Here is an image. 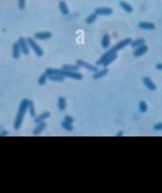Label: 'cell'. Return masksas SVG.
<instances>
[{"instance_id": "13", "label": "cell", "mask_w": 162, "mask_h": 193, "mask_svg": "<svg viewBox=\"0 0 162 193\" xmlns=\"http://www.w3.org/2000/svg\"><path fill=\"white\" fill-rule=\"evenodd\" d=\"M59 8L61 12L64 15H68V14H69V9H68L66 3H65L64 0H61V1L59 2Z\"/></svg>"}, {"instance_id": "27", "label": "cell", "mask_w": 162, "mask_h": 193, "mask_svg": "<svg viewBox=\"0 0 162 193\" xmlns=\"http://www.w3.org/2000/svg\"><path fill=\"white\" fill-rule=\"evenodd\" d=\"M139 109L141 111V112H145L148 109V106H147V104L145 103L144 101H141L139 103Z\"/></svg>"}, {"instance_id": "16", "label": "cell", "mask_w": 162, "mask_h": 193, "mask_svg": "<svg viewBox=\"0 0 162 193\" xmlns=\"http://www.w3.org/2000/svg\"><path fill=\"white\" fill-rule=\"evenodd\" d=\"M49 116H50V113H49V112H43V113H42L41 115H39L38 117H37L35 118L34 122L36 123V124H39V123H41V122H43L45 120L49 118Z\"/></svg>"}, {"instance_id": "5", "label": "cell", "mask_w": 162, "mask_h": 193, "mask_svg": "<svg viewBox=\"0 0 162 193\" xmlns=\"http://www.w3.org/2000/svg\"><path fill=\"white\" fill-rule=\"evenodd\" d=\"M17 42L19 44L20 49H21V52L24 55H28L30 54V48H29L28 42L27 40L22 37H20L17 40Z\"/></svg>"}, {"instance_id": "30", "label": "cell", "mask_w": 162, "mask_h": 193, "mask_svg": "<svg viewBox=\"0 0 162 193\" xmlns=\"http://www.w3.org/2000/svg\"><path fill=\"white\" fill-rule=\"evenodd\" d=\"M154 130H157V131H161L162 130V123H158L157 125H154Z\"/></svg>"}, {"instance_id": "4", "label": "cell", "mask_w": 162, "mask_h": 193, "mask_svg": "<svg viewBox=\"0 0 162 193\" xmlns=\"http://www.w3.org/2000/svg\"><path fill=\"white\" fill-rule=\"evenodd\" d=\"M27 40V42H28V45L30 48L33 50V52L36 54L38 57H42L43 56V50L38 46V44L37 42H35V40L32 38H28L26 39Z\"/></svg>"}, {"instance_id": "33", "label": "cell", "mask_w": 162, "mask_h": 193, "mask_svg": "<svg viewBox=\"0 0 162 193\" xmlns=\"http://www.w3.org/2000/svg\"><path fill=\"white\" fill-rule=\"evenodd\" d=\"M6 135H7V132H3V133H2V134H0V136H6Z\"/></svg>"}, {"instance_id": "17", "label": "cell", "mask_w": 162, "mask_h": 193, "mask_svg": "<svg viewBox=\"0 0 162 193\" xmlns=\"http://www.w3.org/2000/svg\"><path fill=\"white\" fill-rule=\"evenodd\" d=\"M119 5H120V7L123 9L125 12L128 13V14L132 13L133 11H134L132 6H130L129 3H127L124 2V1H120V2H119Z\"/></svg>"}, {"instance_id": "8", "label": "cell", "mask_w": 162, "mask_h": 193, "mask_svg": "<svg viewBox=\"0 0 162 193\" xmlns=\"http://www.w3.org/2000/svg\"><path fill=\"white\" fill-rule=\"evenodd\" d=\"M52 36V33L49 31L45 32H37L34 34V39L37 40H47L49 39Z\"/></svg>"}, {"instance_id": "24", "label": "cell", "mask_w": 162, "mask_h": 193, "mask_svg": "<svg viewBox=\"0 0 162 193\" xmlns=\"http://www.w3.org/2000/svg\"><path fill=\"white\" fill-rule=\"evenodd\" d=\"M97 16L98 15L96 13L91 14L86 18V23H87V24H91V23H93L94 22H96V20L97 19Z\"/></svg>"}, {"instance_id": "15", "label": "cell", "mask_w": 162, "mask_h": 193, "mask_svg": "<svg viewBox=\"0 0 162 193\" xmlns=\"http://www.w3.org/2000/svg\"><path fill=\"white\" fill-rule=\"evenodd\" d=\"M110 36H109L108 34H105L103 35V37L101 41L102 47H103V49H107V48L109 47V46H110Z\"/></svg>"}, {"instance_id": "21", "label": "cell", "mask_w": 162, "mask_h": 193, "mask_svg": "<svg viewBox=\"0 0 162 193\" xmlns=\"http://www.w3.org/2000/svg\"><path fill=\"white\" fill-rule=\"evenodd\" d=\"M107 73H108L107 69H103V70H100V71L98 70L97 72H96V74L93 76V78L100 79V78H101V77H103L104 76H106V74H107Z\"/></svg>"}, {"instance_id": "20", "label": "cell", "mask_w": 162, "mask_h": 193, "mask_svg": "<svg viewBox=\"0 0 162 193\" xmlns=\"http://www.w3.org/2000/svg\"><path fill=\"white\" fill-rule=\"evenodd\" d=\"M48 78H49L50 81H56V82H61V81H63L65 80V77H64V76L57 75V74H56V75L48 76Z\"/></svg>"}, {"instance_id": "23", "label": "cell", "mask_w": 162, "mask_h": 193, "mask_svg": "<svg viewBox=\"0 0 162 193\" xmlns=\"http://www.w3.org/2000/svg\"><path fill=\"white\" fill-rule=\"evenodd\" d=\"M28 109L30 113V116L33 117H36V110H35L34 103H33V101H29Z\"/></svg>"}, {"instance_id": "3", "label": "cell", "mask_w": 162, "mask_h": 193, "mask_svg": "<svg viewBox=\"0 0 162 193\" xmlns=\"http://www.w3.org/2000/svg\"><path fill=\"white\" fill-rule=\"evenodd\" d=\"M58 75L64 76L65 77H69V78L76 79V80H81L83 78L82 74L77 73L76 71H68L64 70H57Z\"/></svg>"}, {"instance_id": "29", "label": "cell", "mask_w": 162, "mask_h": 193, "mask_svg": "<svg viewBox=\"0 0 162 193\" xmlns=\"http://www.w3.org/2000/svg\"><path fill=\"white\" fill-rule=\"evenodd\" d=\"M64 121H65L66 122L70 123V124H72V123L74 122V119L71 117V116H66L65 117V120H64Z\"/></svg>"}, {"instance_id": "26", "label": "cell", "mask_w": 162, "mask_h": 193, "mask_svg": "<svg viewBox=\"0 0 162 193\" xmlns=\"http://www.w3.org/2000/svg\"><path fill=\"white\" fill-rule=\"evenodd\" d=\"M47 79H48V75L46 74V73L42 74L38 79V84L40 85V86H44V85L46 84Z\"/></svg>"}, {"instance_id": "32", "label": "cell", "mask_w": 162, "mask_h": 193, "mask_svg": "<svg viewBox=\"0 0 162 193\" xmlns=\"http://www.w3.org/2000/svg\"><path fill=\"white\" fill-rule=\"evenodd\" d=\"M117 137H119V136H122V132H119V133H118V134H117Z\"/></svg>"}, {"instance_id": "22", "label": "cell", "mask_w": 162, "mask_h": 193, "mask_svg": "<svg viewBox=\"0 0 162 193\" xmlns=\"http://www.w3.org/2000/svg\"><path fill=\"white\" fill-rule=\"evenodd\" d=\"M143 44H145V40L143 39H135L134 41H132L130 43V46L132 48H137L138 46H141Z\"/></svg>"}, {"instance_id": "18", "label": "cell", "mask_w": 162, "mask_h": 193, "mask_svg": "<svg viewBox=\"0 0 162 193\" xmlns=\"http://www.w3.org/2000/svg\"><path fill=\"white\" fill-rule=\"evenodd\" d=\"M67 107V102L65 100V97L63 96H60L59 99H58V108H59L60 110L63 111L65 110Z\"/></svg>"}, {"instance_id": "19", "label": "cell", "mask_w": 162, "mask_h": 193, "mask_svg": "<svg viewBox=\"0 0 162 193\" xmlns=\"http://www.w3.org/2000/svg\"><path fill=\"white\" fill-rule=\"evenodd\" d=\"M80 67L78 65H63L62 70H68V71H77L80 70Z\"/></svg>"}, {"instance_id": "14", "label": "cell", "mask_w": 162, "mask_h": 193, "mask_svg": "<svg viewBox=\"0 0 162 193\" xmlns=\"http://www.w3.org/2000/svg\"><path fill=\"white\" fill-rule=\"evenodd\" d=\"M46 124L45 122H41L39 123L38 125H37V127L34 128V130H33V135H39V134H41L42 133V132L44 131V130L46 129Z\"/></svg>"}, {"instance_id": "12", "label": "cell", "mask_w": 162, "mask_h": 193, "mask_svg": "<svg viewBox=\"0 0 162 193\" xmlns=\"http://www.w3.org/2000/svg\"><path fill=\"white\" fill-rule=\"evenodd\" d=\"M143 83L145 84V86L148 88L149 90H152V91H154V90H155L156 89H157L156 85L152 81V80L150 78V77H144V78H143Z\"/></svg>"}, {"instance_id": "10", "label": "cell", "mask_w": 162, "mask_h": 193, "mask_svg": "<svg viewBox=\"0 0 162 193\" xmlns=\"http://www.w3.org/2000/svg\"><path fill=\"white\" fill-rule=\"evenodd\" d=\"M138 27L142 30H152L155 29V25H154V23H150V22H141L138 24Z\"/></svg>"}, {"instance_id": "28", "label": "cell", "mask_w": 162, "mask_h": 193, "mask_svg": "<svg viewBox=\"0 0 162 193\" xmlns=\"http://www.w3.org/2000/svg\"><path fill=\"white\" fill-rule=\"evenodd\" d=\"M17 6L20 10H24L26 8V0H17Z\"/></svg>"}, {"instance_id": "7", "label": "cell", "mask_w": 162, "mask_h": 193, "mask_svg": "<svg viewBox=\"0 0 162 193\" xmlns=\"http://www.w3.org/2000/svg\"><path fill=\"white\" fill-rule=\"evenodd\" d=\"M76 64L79 65L80 67H84V68L87 69V70H90V71H91V72H97L98 68L96 66H94V65H91V64L87 63V62H86V61H83V60H77L76 61Z\"/></svg>"}, {"instance_id": "1", "label": "cell", "mask_w": 162, "mask_h": 193, "mask_svg": "<svg viewBox=\"0 0 162 193\" xmlns=\"http://www.w3.org/2000/svg\"><path fill=\"white\" fill-rule=\"evenodd\" d=\"M28 104H29L28 99L25 98L21 102V104H20L19 105V109H18V112H17L15 121H14V128L15 130L19 129L20 127L22 126L23 119H24L25 113H26L27 109H28Z\"/></svg>"}, {"instance_id": "6", "label": "cell", "mask_w": 162, "mask_h": 193, "mask_svg": "<svg viewBox=\"0 0 162 193\" xmlns=\"http://www.w3.org/2000/svg\"><path fill=\"white\" fill-rule=\"evenodd\" d=\"M95 13L97 15H110L111 14H113V10L110 7H98L95 10Z\"/></svg>"}, {"instance_id": "2", "label": "cell", "mask_w": 162, "mask_h": 193, "mask_svg": "<svg viewBox=\"0 0 162 193\" xmlns=\"http://www.w3.org/2000/svg\"><path fill=\"white\" fill-rule=\"evenodd\" d=\"M131 42H132V39H130V38L124 39V40L119 42V43H117L115 46H114L113 47L111 48V49H110L108 51H106V52L105 53V54H103L102 56L106 57V56H108V55H114V54H117V52H118V51H119L120 50L123 49L124 47L127 46L128 45H130Z\"/></svg>"}, {"instance_id": "31", "label": "cell", "mask_w": 162, "mask_h": 193, "mask_svg": "<svg viewBox=\"0 0 162 193\" xmlns=\"http://www.w3.org/2000/svg\"><path fill=\"white\" fill-rule=\"evenodd\" d=\"M156 68L159 70H162V63H158L156 65Z\"/></svg>"}, {"instance_id": "11", "label": "cell", "mask_w": 162, "mask_h": 193, "mask_svg": "<svg viewBox=\"0 0 162 193\" xmlns=\"http://www.w3.org/2000/svg\"><path fill=\"white\" fill-rule=\"evenodd\" d=\"M21 49H20L19 44L18 42H15L14 44H13V47H12V55L14 58L15 59H17V58L20 57V55H21Z\"/></svg>"}, {"instance_id": "25", "label": "cell", "mask_w": 162, "mask_h": 193, "mask_svg": "<svg viewBox=\"0 0 162 193\" xmlns=\"http://www.w3.org/2000/svg\"><path fill=\"white\" fill-rule=\"evenodd\" d=\"M61 125H62L63 128H65V130H67V131H68V132H71L73 130L72 124H70V123L66 122L65 121H64L62 123H61Z\"/></svg>"}, {"instance_id": "9", "label": "cell", "mask_w": 162, "mask_h": 193, "mask_svg": "<svg viewBox=\"0 0 162 193\" xmlns=\"http://www.w3.org/2000/svg\"><path fill=\"white\" fill-rule=\"evenodd\" d=\"M147 51H148V46L145 44H143V45L138 46L135 49V50L134 51V56L138 58V57H141L143 55H145Z\"/></svg>"}]
</instances>
